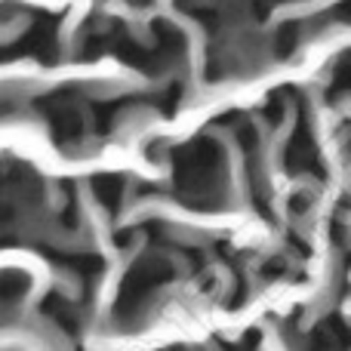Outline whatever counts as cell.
<instances>
[{
  "instance_id": "7a4b0ae2",
  "label": "cell",
  "mask_w": 351,
  "mask_h": 351,
  "mask_svg": "<svg viewBox=\"0 0 351 351\" xmlns=\"http://www.w3.org/2000/svg\"><path fill=\"white\" fill-rule=\"evenodd\" d=\"M93 194L111 216H117L123 206V194H127V179L123 176H99L93 182Z\"/></svg>"
},
{
  "instance_id": "6da1fadb",
  "label": "cell",
  "mask_w": 351,
  "mask_h": 351,
  "mask_svg": "<svg viewBox=\"0 0 351 351\" xmlns=\"http://www.w3.org/2000/svg\"><path fill=\"white\" fill-rule=\"evenodd\" d=\"M287 167H290V173L311 176V179H324L327 176V167H324V158L317 152V142L311 136L305 114L299 117V127L293 130L290 142H287Z\"/></svg>"
}]
</instances>
